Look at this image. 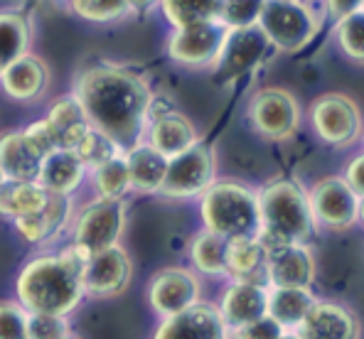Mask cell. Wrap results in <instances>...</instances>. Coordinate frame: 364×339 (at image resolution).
<instances>
[{"label": "cell", "mask_w": 364, "mask_h": 339, "mask_svg": "<svg viewBox=\"0 0 364 339\" xmlns=\"http://www.w3.org/2000/svg\"><path fill=\"white\" fill-rule=\"evenodd\" d=\"M151 308L160 317H173L200 303V281L185 268H165L155 273L148 288Z\"/></svg>", "instance_id": "obj_14"}, {"label": "cell", "mask_w": 364, "mask_h": 339, "mask_svg": "<svg viewBox=\"0 0 364 339\" xmlns=\"http://www.w3.org/2000/svg\"><path fill=\"white\" fill-rule=\"evenodd\" d=\"M62 339H74V337H69V335H64V337H62Z\"/></svg>", "instance_id": "obj_47"}, {"label": "cell", "mask_w": 364, "mask_h": 339, "mask_svg": "<svg viewBox=\"0 0 364 339\" xmlns=\"http://www.w3.org/2000/svg\"><path fill=\"white\" fill-rule=\"evenodd\" d=\"M264 273L271 288H310L318 276V263L310 246H278L273 251H266Z\"/></svg>", "instance_id": "obj_15"}, {"label": "cell", "mask_w": 364, "mask_h": 339, "mask_svg": "<svg viewBox=\"0 0 364 339\" xmlns=\"http://www.w3.org/2000/svg\"><path fill=\"white\" fill-rule=\"evenodd\" d=\"M310 288H271L269 290V317L276 320L286 332L298 330L305 315L315 305Z\"/></svg>", "instance_id": "obj_26"}, {"label": "cell", "mask_w": 364, "mask_h": 339, "mask_svg": "<svg viewBox=\"0 0 364 339\" xmlns=\"http://www.w3.org/2000/svg\"><path fill=\"white\" fill-rule=\"evenodd\" d=\"M158 5L173 30H185L202 23H219L222 0H158Z\"/></svg>", "instance_id": "obj_30"}, {"label": "cell", "mask_w": 364, "mask_h": 339, "mask_svg": "<svg viewBox=\"0 0 364 339\" xmlns=\"http://www.w3.org/2000/svg\"><path fill=\"white\" fill-rule=\"evenodd\" d=\"M74 99L82 104L91 128L109 136L126 153L151 123L153 96L138 74L116 64H91L74 82Z\"/></svg>", "instance_id": "obj_1"}, {"label": "cell", "mask_w": 364, "mask_h": 339, "mask_svg": "<svg viewBox=\"0 0 364 339\" xmlns=\"http://www.w3.org/2000/svg\"><path fill=\"white\" fill-rule=\"evenodd\" d=\"M84 172H87V168L74 150H55L42 163L37 185L50 195H72L82 185Z\"/></svg>", "instance_id": "obj_25"}, {"label": "cell", "mask_w": 364, "mask_h": 339, "mask_svg": "<svg viewBox=\"0 0 364 339\" xmlns=\"http://www.w3.org/2000/svg\"><path fill=\"white\" fill-rule=\"evenodd\" d=\"M74 153L79 155V160L84 163V168H101L104 163H109V160H114L116 155H121L123 150L111 141L109 136H104L101 131H96V128H91V131L84 136V141L77 145V150Z\"/></svg>", "instance_id": "obj_35"}, {"label": "cell", "mask_w": 364, "mask_h": 339, "mask_svg": "<svg viewBox=\"0 0 364 339\" xmlns=\"http://www.w3.org/2000/svg\"><path fill=\"white\" fill-rule=\"evenodd\" d=\"M219 312L229 332H237L269 315V288L256 281H234L224 290Z\"/></svg>", "instance_id": "obj_17"}, {"label": "cell", "mask_w": 364, "mask_h": 339, "mask_svg": "<svg viewBox=\"0 0 364 339\" xmlns=\"http://www.w3.org/2000/svg\"><path fill=\"white\" fill-rule=\"evenodd\" d=\"M32 42V28L20 13H0V74L28 55Z\"/></svg>", "instance_id": "obj_29"}, {"label": "cell", "mask_w": 364, "mask_h": 339, "mask_svg": "<svg viewBox=\"0 0 364 339\" xmlns=\"http://www.w3.org/2000/svg\"><path fill=\"white\" fill-rule=\"evenodd\" d=\"M342 177H345V182L352 187V192L362 199L364 197V153L350 160V165H347V170Z\"/></svg>", "instance_id": "obj_41"}, {"label": "cell", "mask_w": 364, "mask_h": 339, "mask_svg": "<svg viewBox=\"0 0 364 339\" xmlns=\"http://www.w3.org/2000/svg\"><path fill=\"white\" fill-rule=\"evenodd\" d=\"M205 229L222 239H256L261 231L259 197L237 180H219L200 197Z\"/></svg>", "instance_id": "obj_4"}, {"label": "cell", "mask_w": 364, "mask_h": 339, "mask_svg": "<svg viewBox=\"0 0 364 339\" xmlns=\"http://www.w3.org/2000/svg\"><path fill=\"white\" fill-rule=\"evenodd\" d=\"M214 182V153L207 143L197 141L190 150L168 160L165 182L158 195L168 199L202 197Z\"/></svg>", "instance_id": "obj_8"}, {"label": "cell", "mask_w": 364, "mask_h": 339, "mask_svg": "<svg viewBox=\"0 0 364 339\" xmlns=\"http://www.w3.org/2000/svg\"><path fill=\"white\" fill-rule=\"evenodd\" d=\"M190 261L205 276H227V239L207 229L200 231L192 239Z\"/></svg>", "instance_id": "obj_31"}, {"label": "cell", "mask_w": 364, "mask_h": 339, "mask_svg": "<svg viewBox=\"0 0 364 339\" xmlns=\"http://www.w3.org/2000/svg\"><path fill=\"white\" fill-rule=\"evenodd\" d=\"M227 28L222 23H202L185 30H173L168 40V57L182 67H212L222 52Z\"/></svg>", "instance_id": "obj_12"}, {"label": "cell", "mask_w": 364, "mask_h": 339, "mask_svg": "<svg viewBox=\"0 0 364 339\" xmlns=\"http://www.w3.org/2000/svg\"><path fill=\"white\" fill-rule=\"evenodd\" d=\"M283 332L286 330H283L276 320H271V317L266 315V317H261V320L251 322V325L234 332V339H281Z\"/></svg>", "instance_id": "obj_39"}, {"label": "cell", "mask_w": 364, "mask_h": 339, "mask_svg": "<svg viewBox=\"0 0 364 339\" xmlns=\"http://www.w3.org/2000/svg\"><path fill=\"white\" fill-rule=\"evenodd\" d=\"M303 339H360V317L335 300H315V305L298 325Z\"/></svg>", "instance_id": "obj_16"}, {"label": "cell", "mask_w": 364, "mask_h": 339, "mask_svg": "<svg viewBox=\"0 0 364 339\" xmlns=\"http://www.w3.org/2000/svg\"><path fill=\"white\" fill-rule=\"evenodd\" d=\"M264 0H222L219 5V23L227 30L251 28L259 23Z\"/></svg>", "instance_id": "obj_36"}, {"label": "cell", "mask_w": 364, "mask_h": 339, "mask_svg": "<svg viewBox=\"0 0 364 339\" xmlns=\"http://www.w3.org/2000/svg\"><path fill=\"white\" fill-rule=\"evenodd\" d=\"M335 35L345 57H350L357 64H364V10H357V13L337 20Z\"/></svg>", "instance_id": "obj_34"}, {"label": "cell", "mask_w": 364, "mask_h": 339, "mask_svg": "<svg viewBox=\"0 0 364 339\" xmlns=\"http://www.w3.org/2000/svg\"><path fill=\"white\" fill-rule=\"evenodd\" d=\"M360 224H364V197L360 199Z\"/></svg>", "instance_id": "obj_44"}, {"label": "cell", "mask_w": 364, "mask_h": 339, "mask_svg": "<svg viewBox=\"0 0 364 339\" xmlns=\"http://www.w3.org/2000/svg\"><path fill=\"white\" fill-rule=\"evenodd\" d=\"M94 187L101 199H123L131 192V175H128L126 153L94 170Z\"/></svg>", "instance_id": "obj_32"}, {"label": "cell", "mask_w": 364, "mask_h": 339, "mask_svg": "<svg viewBox=\"0 0 364 339\" xmlns=\"http://www.w3.org/2000/svg\"><path fill=\"white\" fill-rule=\"evenodd\" d=\"M25 136H28L30 143L40 150L42 158H47V155H52L57 150L55 136H52V131H50V126H47L45 118H42V121H35L30 128H25Z\"/></svg>", "instance_id": "obj_40"}, {"label": "cell", "mask_w": 364, "mask_h": 339, "mask_svg": "<svg viewBox=\"0 0 364 339\" xmlns=\"http://www.w3.org/2000/svg\"><path fill=\"white\" fill-rule=\"evenodd\" d=\"M256 197H259L261 217V231L256 239L266 251L291 244L308 246L318 224L313 217L310 197L301 182L288 180V177H273L256 192Z\"/></svg>", "instance_id": "obj_3"}, {"label": "cell", "mask_w": 364, "mask_h": 339, "mask_svg": "<svg viewBox=\"0 0 364 339\" xmlns=\"http://www.w3.org/2000/svg\"><path fill=\"white\" fill-rule=\"evenodd\" d=\"M0 84H3V91L15 101H35L40 99L47 91V84H50V69L42 62L40 57L35 55H25L20 57L15 64H10L3 74H0Z\"/></svg>", "instance_id": "obj_19"}, {"label": "cell", "mask_w": 364, "mask_h": 339, "mask_svg": "<svg viewBox=\"0 0 364 339\" xmlns=\"http://www.w3.org/2000/svg\"><path fill=\"white\" fill-rule=\"evenodd\" d=\"M249 123L266 141L281 143L296 136L301 128V106L296 96L281 86H266L249 101Z\"/></svg>", "instance_id": "obj_6"}, {"label": "cell", "mask_w": 364, "mask_h": 339, "mask_svg": "<svg viewBox=\"0 0 364 339\" xmlns=\"http://www.w3.org/2000/svg\"><path fill=\"white\" fill-rule=\"evenodd\" d=\"M197 141L200 138H197L195 123L178 111H168L163 116H155L151 126H148V143L168 160L185 153V150H190Z\"/></svg>", "instance_id": "obj_20"}, {"label": "cell", "mask_w": 364, "mask_h": 339, "mask_svg": "<svg viewBox=\"0 0 364 339\" xmlns=\"http://www.w3.org/2000/svg\"><path fill=\"white\" fill-rule=\"evenodd\" d=\"M67 335V322L60 315L30 312L28 315V339H62Z\"/></svg>", "instance_id": "obj_38"}, {"label": "cell", "mask_w": 364, "mask_h": 339, "mask_svg": "<svg viewBox=\"0 0 364 339\" xmlns=\"http://www.w3.org/2000/svg\"><path fill=\"white\" fill-rule=\"evenodd\" d=\"M222 312L210 303H197L180 315L165 317L153 339H227Z\"/></svg>", "instance_id": "obj_18"}, {"label": "cell", "mask_w": 364, "mask_h": 339, "mask_svg": "<svg viewBox=\"0 0 364 339\" xmlns=\"http://www.w3.org/2000/svg\"><path fill=\"white\" fill-rule=\"evenodd\" d=\"M69 10L87 23H116L126 18L136 5L133 0H67Z\"/></svg>", "instance_id": "obj_33"}, {"label": "cell", "mask_w": 364, "mask_h": 339, "mask_svg": "<svg viewBox=\"0 0 364 339\" xmlns=\"http://www.w3.org/2000/svg\"><path fill=\"white\" fill-rule=\"evenodd\" d=\"M269 50L271 45L264 32L259 30V25L227 30L222 52H219L217 62H214V79L219 84L237 82V79L246 77L249 72H254L256 67H261Z\"/></svg>", "instance_id": "obj_10"}, {"label": "cell", "mask_w": 364, "mask_h": 339, "mask_svg": "<svg viewBox=\"0 0 364 339\" xmlns=\"http://www.w3.org/2000/svg\"><path fill=\"white\" fill-rule=\"evenodd\" d=\"M148 3H153V0H133V5H148Z\"/></svg>", "instance_id": "obj_45"}, {"label": "cell", "mask_w": 364, "mask_h": 339, "mask_svg": "<svg viewBox=\"0 0 364 339\" xmlns=\"http://www.w3.org/2000/svg\"><path fill=\"white\" fill-rule=\"evenodd\" d=\"M50 192L42 190L37 182H18L5 180L0 187V214L8 219H23L40 212L45 207Z\"/></svg>", "instance_id": "obj_27"}, {"label": "cell", "mask_w": 364, "mask_h": 339, "mask_svg": "<svg viewBox=\"0 0 364 339\" xmlns=\"http://www.w3.org/2000/svg\"><path fill=\"white\" fill-rule=\"evenodd\" d=\"M126 226V202L123 199H96L74 224V246L87 256L119 246Z\"/></svg>", "instance_id": "obj_9"}, {"label": "cell", "mask_w": 364, "mask_h": 339, "mask_svg": "<svg viewBox=\"0 0 364 339\" xmlns=\"http://www.w3.org/2000/svg\"><path fill=\"white\" fill-rule=\"evenodd\" d=\"M8 180V177H5V172H3V168H0V187H3V182Z\"/></svg>", "instance_id": "obj_46"}, {"label": "cell", "mask_w": 364, "mask_h": 339, "mask_svg": "<svg viewBox=\"0 0 364 339\" xmlns=\"http://www.w3.org/2000/svg\"><path fill=\"white\" fill-rule=\"evenodd\" d=\"M89 256L77 246H69L60 256L32 258L18 276V298L28 312L67 317L82 303V273Z\"/></svg>", "instance_id": "obj_2"}, {"label": "cell", "mask_w": 364, "mask_h": 339, "mask_svg": "<svg viewBox=\"0 0 364 339\" xmlns=\"http://www.w3.org/2000/svg\"><path fill=\"white\" fill-rule=\"evenodd\" d=\"M133 276L131 256L121 246H111L106 251L89 256L87 268L82 273L84 293L94 298H114L128 288Z\"/></svg>", "instance_id": "obj_13"}, {"label": "cell", "mask_w": 364, "mask_h": 339, "mask_svg": "<svg viewBox=\"0 0 364 339\" xmlns=\"http://www.w3.org/2000/svg\"><path fill=\"white\" fill-rule=\"evenodd\" d=\"M362 10H364V5H362Z\"/></svg>", "instance_id": "obj_48"}, {"label": "cell", "mask_w": 364, "mask_h": 339, "mask_svg": "<svg viewBox=\"0 0 364 339\" xmlns=\"http://www.w3.org/2000/svg\"><path fill=\"white\" fill-rule=\"evenodd\" d=\"M310 123L320 141L333 148H350L362 136L360 106L340 91L323 94L310 104Z\"/></svg>", "instance_id": "obj_7"}, {"label": "cell", "mask_w": 364, "mask_h": 339, "mask_svg": "<svg viewBox=\"0 0 364 339\" xmlns=\"http://www.w3.org/2000/svg\"><path fill=\"white\" fill-rule=\"evenodd\" d=\"M45 121L50 126L52 136H55L57 150H77V145L91 131L87 113H84L82 104L74 99V94L57 99Z\"/></svg>", "instance_id": "obj_21"}, {"label": "cell", "mask_w": 364, "mask_h": 339, "mask_svg": "<svg viewBox=\"0 0 364 339\" xmlns=\"http://www.w3.org/2000/svg\"><path fill=\"white\" fill-rule=\"evenodd\" d=\"M315 224L330 231H347L360 222V197L342 175H328L308 192Z\"/></svg>", "instance_id": "obj_11"}, {"label": "cell", "mask_w": 364, "mask_h": 339, "mask_svg": "<svg viewBox=\"0 0 364 339\" xmlns=\"http://www.w3.org/2000/svg\"><path fill=\"white\" fill-rule=\"evenodd\" d=\"M28 315L20 303H0V339H28Z\"/></svg>", "instance_id": "obj_37"}, {"label": "cell", "mask_w": 364, "mask_h": 339, "mask_svg": "<svg viewBox=\"0 0 364 339\" xmlns=\"http://www.w3.org/2000/svg\"><path fill=\"white\" fill-rule=\"evenodd\" d=\"M72 217V202L69 195H50L45 207L40 212L30 214V217L15 219L20 236L30 244H45V241L55 239L64 229V224Z\"/></svg>", "instance_id": "obj_23"}, {"label": "cell", "mask_w": 364, "mask_h": 339, "mask_svg": "<svg viewBox=\"0 0 364 339\" xmlns=\"http://www.w3.org/2000/svg\"><path fill=\"white\" fill-rule=\"evenodd\" d=\"M42 163H45V158L30 143L25 131L0 138V168H3L8 180L37 182L40 180Z\"/></svg>", "instance_id": "obj_22"}, {"label": "cell", "mask_w": 364, "mask_h": 339, "mask_svg": "<svg viewBox=\"0 0 364 339\" xmlns=\"http://www.w3.org/2000/svg\"><path fill=\"white\" fill-rule=\"evenodd\" d=\"M325 5H328L330 18L337 23V20H342V18H347V15L362 10L364 0H325Z\"/></svg>", "instance_id": "obj_42"}, {"label": "cell", "mask_w": 364, "mask_h": 339, "mask_svg": "<svg viewBox=\"0 0 364 339\" xmlns=\"http://www.w3.org/2000/svg\"><path fill=\"white\" fill-rule=\"evenodd\" d=\"M266 271V249L259 239H229L227 241V276L234 281H256ZM259 283V281H256Z\"/></svg>", "instance_id": "obj_28"}, {"label": "cell", "mask_w": 364, "mask_h": 339, "mask_svg": "<svg viewBox=\"0 0 364 339\" xmlns=\"http://www.w3.org/2000/svg\"><path fill=\"white\" fill-rule=\"evenodd\" d=\"M281 339H303V337L298 335L296 330H293V332H283V335H281Z\"/></svg>", "instance_id": "obj_43"}, {"label": "cell", "mask_w": 364, "mask_h": 339, "mask_svg": "<svg viewBox=\"0 0 364 339\" xmlns=\"http://www.w3.org/2000/svg\"><path fill=\"white\" fill-rule=\"evenodd\" d=\"M259 30L278 52H301L315 40L320 20L303 0H264L259 15Z\"/></svg>", "instance_id": "obj_5"}, {"label": "cell", "mask_w": 364, "mask_h": 339, "mask_svg": "<svg viewBox=\"0 0 364 339\" xmlns=\"http://www.w3.org/2000/svg\"><path fill=\"white\" fill-rule=\"evenodd\" d=\"M126 165L131 175V190L153 195L160 192L168 172V158L160 155L151 143H136L126 150Z\"/></svg>", "instance_id": "obj_24"}]
</instances>
